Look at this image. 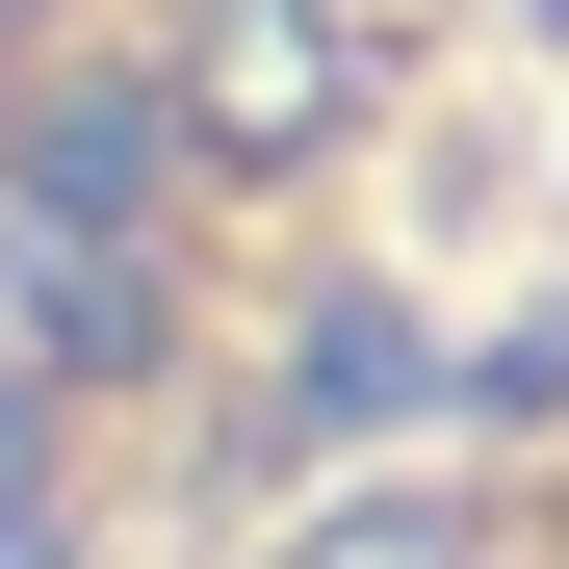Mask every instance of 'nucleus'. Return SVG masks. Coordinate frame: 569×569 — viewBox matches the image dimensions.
<instances>
[{
	"instance_id": "obj_1",
	"label": "nucleus",
	"mask_w": 569,
	"mask_h": 569,
	"mask_svg": "<svg viewBox=\"0 0 569 569\" xmlns=\"http://www.w3.org/2000/svg\"><path fill=\"white\" fill-rule=\"evenodd\" d=\"M259 569H569V440H440V466H362V492H311Z\"/></svg>"
}]
</instances>
